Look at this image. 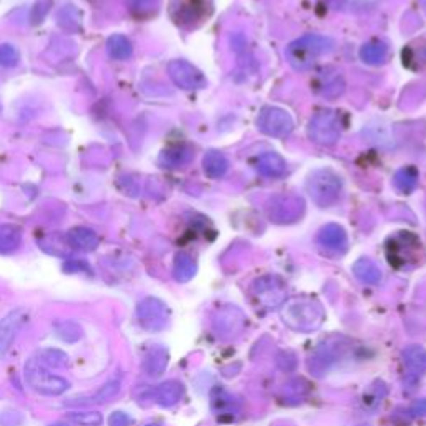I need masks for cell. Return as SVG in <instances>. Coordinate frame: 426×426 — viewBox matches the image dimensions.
<instances>
[{"label":"cell","instance_id":"obj_40","mask_svg":"<svg viewBox=\"0 0 426 426\" xmlns=\"http://www.w3.org/2000/svg\"><path fill=\"white\" fill-rule=\"evenodd\" d=\"M48 426H69L67 423H62V421H57V423H52V425H48Z\"/></svg>","mask_w":426,"mask_h":426},{"label":"cell","instance_id":"obj_14","mask_svg":"<svg viewBox=\"0 0 426 426\" xmlns=\"http://www.w3.org/2000/svg\"><path fill=\"white\" fill-rule=\"evenodd\" d=\"M247 318L235 306H225L213 315V330L220 338H232L245 328Z\"/></svg>","mask_w":426,"mask_h":426},{"label":"cell","instance_id":"obj_35","mask_svg":"<svg viewBox=\"0 0 426 426\" xmlns=\"http://www.w3.org/2000/svg\"><path fill=\"white\" fill-rule=\"evenodd\" d=\"M120 392V383H118L117 380L108 381V383H105L102 388L97 392L94 397H92L90 402L92 403H105V402H111V399L115 397V395Z\"/></svg>","mask_w":426,"mask_h":426},{"label":"cell","instance_id":"obj_36","mask_svg":"<svg viewBox=\"0 0 426 426\" xmlns=\"http://www.w3.org/2000/svg\"><path fill=\"white\" fill-rule=\"evenodd\" d=\"M19 50L10 43H0V65L2 67H15L19 64Z\"/></svg>","mask_w":426,"mask_h":426},{"label":"cell","instance_id":"obj_34","mask_svg":"<svg viewBox=\"0 0 426 426\" xmlns=\"http://www.w3.org/2000/svg\"><path fill=\"white\" fill-rule=\"evenodd\" d=\"M41 362L48 364V367H54V368H64L69 364V357L67 353H64L62 350H57V348H47L43 350L41 353Z\"/></svg>","mask_w":426,"mask_h":426},{"label":"cell","instance_id":"obj_12","mask_svg":"<svg viewBox=\"0 0 426 426\" xmlns=\"http://www.w3.org/2000/svg\"><path fill=\"white\" fill-rule=\"evenodd\" d=\"M169 73L175 85L183 90L204 89L206 85L204 73H201L195 65L187 62V60H173V62H170Z\"/></svg>","mask_w":426,"mask_h":426},{"label":"cell","instance_id":"obj_26","mask_svg":"<svg viewBox=\"0 0 426 426\" xmlns=\"http://www.w3.org/2000/svg\"><path fill=\"white\" fill-rule=\"evenodd\" d=\"M22 241V232L17 225H0V253L7 255L15 252L20 247Z\"/></svg>","mask_w":426,"mask_h":426},{"label":"cell","instance_id":"obj_3","mask_svg":"<svg viewBox=\"0 0 426 426\" xmlns=\"http://www.w3.org/2000/svg\"><path fill=\"white\" fill-rule=\"evenodd\" d=\"M386 258L395 269H413L423 262L425 255L418 236L411 232H397L385 243Z\"/></svg>","mask_w":426,"mask_h":426},{"label":"cell","instance_id":"obj_29","mask_svg":"<svg viewBox=\"0 0 426 426\" xmlns=\"http://www.w3.org/2000/svg\"><path fill=\"white\" fill-rule=\"evenodd\" d=\"M107 50L112 59L127 60L130 59L132 52H134V47H132V42L125 37V35L113 34L107 41Z\"/></svg>","mask_w":426,"mask_h":426},{"label":"cell","instance_id":"obj_11","mask_svg":"<svg viewBox=\"0 0 426 426\" xmlns=\"http://www.w3.org/2000/svg\"><path fill=\"white\" fill-rule=\"evenodd\" d=\"M269 217L276 223L297 222L305 210V201L297 195L274 197L269 204Z\"/></svg>","mask_w":426,"mask_h":426},{"label":"cell","instance_id":"obj_15","mask_svg":"<svg viewBox=\"0 0 426 426\" xmlns=\"http://www.w3.org/2000/svg\"><path fill=\"white\" fill-rule=\"evenodd\" d=\"M316 241H318L320 247L328 253L341 255L348 248V236H346V232L343 230V227L336 225V223H330V225L323 227L322 230L318 232Z\"/></svg>","mask_w":426,"mask_h":426},{"label":"cell","instance_id":"obj_24","mask_svg":"<svg viewBox=\"0 0 426 426\" xmlns=\"http://www.w3.org/2000/svg\"><path fill=\"white\" fill-rule=\"evenodd\" d=\"M353 274L358 280L368 285H376L381 280V270L370 258H360V260L355 262Z\"/></svg>","mask_w":426,"mask_h":426},{"label":"cell","instance_id":"obj_9","mask_svg":"<svg viewBox=\"0 0 426 426\" xmlns=\"http://www.w3.org/2000/svg\"><path fill=\"white\" fill-rule=\"evenodd\" d=\"M258 129L270 137H287L293 130V118L278 107H265L258 115Z\"/></svg>","mask_w":426,"mask_h":426},{"label":"cell","instance_id":"obj_39","mask_svg":"<svg viewBox=\"0 0 426 426\" xmlns=\"http://www.w3.org/2000/svg\"><path fill=\"white\" fill-rule=\"evenodd\" d=\"M410 413L413 416H426V398L415 402L410 408Z\"/></svg>","mask_w":426,"mask_h":426},{"label":"cell","instance_id":"obj_2","mask_svg":"<svg viewBox=\"0 0 426 426\" xmlns=\"http://www.w3.org/2000/svg\"><path fill=\"white\" fill-rule=\"evenodd\" d=\"M333 47H335V43L332 38L325 37V35L310 34L290 43L285 50V55H287V60L293 69L308 70L318 62V59L330 54Z\"/></svg>","mask_w":426,"mask_h":426},{"label":"cell","instance_id":"obj_5","mask_svg":"<svg viewBox=\"0 0 426 426\" xmlns=\"http://www.w3.org/2000/svg\"><path fill=\"white\" fill-rule=\"evenodd\" d=\"M306 190L316 205L327 208V206L336 204V200L340 199L341 178L333 170H316L306 182Z\"/></svg>","mask_w":426,"mask_h":426},{"label":"cell","instance_id":"obj_20","mask_svg":"<svg viewBox=\"0 0 426 426\" xmlns=\"http://www.w3.org/2000/svg\"><path fill=\"white\" fill-rule=\"evenodd\" d=\"M241 402L223 388H215L212 392V408L217 415H236L240 411Z\"/></svg>","mask_w":426,"mask_h":426},{"label":"cell","instance_id":"obj_19","mask_svg":"<svg viewBox=\"0 0 426 426\" xmlns=\"http://www.w3.org/2000/svg\"><path fill=\"white\" fill-rule=\"evenodd\" d=\"M193 158V150L190 147H185V145H177V147L166 148V150L162 152L160 162L162 166L165 169H180V166L190 164Z\"/></svg>","mask_w":426,"mask_h":426},{"label":"cell","instance_id":"obj_6","mask_svg":"<svg viewBox=\"0 0 426 426\" xmlns=\"http://www.w3.org/2000/svg\"><path fill=\"white\" fill-rule=\"evenodd\" d=\"M341 135V122L336 112L320 111L308 125V137L318 145H333Z\"/></svg>","mask_w":426,"mask_h":426},{"label":"cell","instance_id":"obj_33","mask_svg":"<svg viewBox=\"0 0 426 426\" xmlns=\"http://www.w3.org/2000/svg\"><path fill=\"white\" fill-rule=\"evenodd\" d=\"M57 335L67 343H76V341L80 340L82 328L76 322H62L57 325Z\"/></svg>","mask_w":426,"mask_h":426},{"label":"cell","instance_id":"obj_37","mask_svg":"<svg viewBox=\"0 0 426 426\" xmlns=\"http://www.w3.org/2000/svg\"><path fill=\"white\" fill-rule=\"evenodd\" d=\"M160 6V0H132V10L137 15H150Z\"/></svg>","mask_w":426,"mask_h":426},{"label":"cell","instance_id":"obj_41","mask_svg":"<svg viewBox=\"0 0 426 426\" xmlns=\"http://www.w3.org/2000/svg\"><path fill=\"white\" fill-rule=\"evenodd\" d=\"M420 3H421V7H423V10H425V14H426V0H420Z\"/></svg>","mask_w":426,"mask_h":426},{"label":"cell","instance_id":"obj_8","mask_svg":"<svg viewBox=\"0 0 426 426\" xmlns=\"http://www.w3.org/2000/svg\"><path fill=\"white\" fill-rule=\"evenodd\" d=\"M137 318L145 330L160 332L169 325L170 310L162 300L148 297L139 303Z\"/></svg>","mask_w":426,"mask_h":426},{"label":"cell","instance_id":"obj_28","mask_svg":"<svg viewBox=\"0 0 426 426\" xmlns=\"http://www.w3.org/2000/svg\"><path fill=\"white\" fill-rule=\"evenodd\" d=\"M197 274V263L190 255L178 253L173 262V276L177 282H188Z\"/></svg>","mask_w":426,"mask_h":426},{"label":"cell","instance_id":"obj_18","mask_svg":"<svg viewBox=\"0 0 426 426\" xmlns=\"http://www.w3.org/2000/svg\"><path fill=\"white\" fill-rule=\"evenodd\" d=\"M67 243L78 252H92L99 247V235L87 227H76L67 234Z\"/></svg>","mask_w":426,"mask_h":426},{"label":"cell","instance_id":"obj_30","mask_svg":"<svg viewBox=\"0 0 426 426\" xmlns=\"http://www.w3.org/2000/svg\"><path fill=\"white\" fill-rule=\"evenodd\" d=\"M335 355L332 353V350H318L316 351L315 357H311L310 362V370L315 373V375H323L325 371L330 370V367L335 363Z\"/></svg>","mask_w":426,"mask_h":426},{"label":"cell","instance_id":"obj_27","mask_svg":"<svg viewBox=\"0 0 426 426\" xmlns=\"http://www.w3.org/2000/svg\"><path fill=\"white\" fill-rule=\"evenodd\" d=\"M418 170L415 166H403L399 169L393 177V185L398 192L402 193H411L418 185Z\"/></svg>","mask_w":426,"mask_h":426},{"label":"cell","instance_id":"obj_1","mask_svg":"<svg viewBox=\"0 0 426 426\" xmlns=\"http://www.w3.org/2000/svg\"><path fill=\"white\" fill-rule=\"evenodd\" d=\"M283 323L292 330L310 333L318 330L325 322V310L313 298H293L283 303L280 310Z\"/></svg>","mask_w":426,"mask_h":426},{"label":"cell","instance_id":"obj_13","mask_svg":"<svg viewBox=\"0 0 426 426\" xmlns=\"http://www.w3.org/2000/svg\"><path fill=\"white\" fill-rule=\"evenodd\" d=\"M29 322V311L25 308H17L10 311L6 318L0 320V358L7 355L12 343L15 341L19 332Z\"/></svg>","mask_w":426,"mask_h":426},{"label":"cell","instance_id":"obj_4","mask_svg":"<svg viewBox=\"0 0 426 426\" xmlns=\"http://www.w3.org/2000/svg\"><path fill=\"white\" fill-rule=\"evenodd\" d=\"M25 378L34 392L45 395V397H59L70 388V383L62 376L48 371L41 360H29L25 364Z\"/></svg>","mask_w":426,"mask_h":426},{"label":"cell","instance_id":"obj_42","mask_svg":"<svg viewBox=\"0 0 426 426\" xmlns=\"http://www.w3.org/2000/svg\"><path fill=\"white\" fill-rule=\"evenodd\" d=\"M147 426H162V425H157V423H150V425H147Z\"/></svg>","mask_w":426,"mask_h":426},{"label":"cell","instance_id":"obj_16","mask_svg":"<svg viewBox=\"0 0 426 426\" xmlns=\"http://www.w3.org/2000/svg\"><path fill=\"white\" fill-rule=\"evenodd\" d=\"M255 169L260 172L263 177L269 178H280L287 173V162L283 160L282 155L276 152L262 153L255 162Z\"/></svg>","mask_w":426,"mask_h":426},{"label":"cell","instance_id":"obj_32","mask_svg":"<svg viewBox=\"0 0 426 426\" xmlns=\"http://www.w3.org/2000/svg\"><path fill=\"white\" fill-rule=\"evenodd\" d=\"M67 418L78 426H100L104 423L102 415L97 411H72Z\"/></svg>","mask_w":426,"mask_h":426},{"label":"cell","instance_id":"obj_7","mask_svg":"<svg viewBox=\"0 0 426 426\" xmlns=\"http://www.w3.org/2000/svg\"><path fill=\"white\" fill-rule=\"evenodd\" d=\"M170 12L178 25L192 29L204 24L206 17L212 14V6L208 0H175Z\"/></svg>","mask_w":426,"mask_h":426},{"label":"cell","instance_id":"obj_25","mask_svg":"<svg viewBox=\"0 0 426 426\" xmlns=\"http://www.w3.org/2000/svg\"><path fill=\"white\" fill-rule=\"evenodd\" d=\"M403 363L408 370L423 375L426 373V350L420 345H411L403 350Z\"/></svg>","mask_w":426,"mask_h":426},{"label":"cell","instance_id":"obj_23","mask_svg":"<svg viewBox=\"0 0 426 426\" xmlns=\"http://www.w3.org/2000/svg\"><path fill=\"white\" fill-rule=\"evenodd\" d=\"M386 57H388V45H386L383 41L367 42L360 48V59L368 65L383 64Z\"/></svg>","mask_w":426,"mask_h":426},{"label":"cell","instance_id":"obj_22","mask_svg":"<svg viewBox=\"0 0 426 426\" xmlns=\"http://www.w3.org/2000/svg\"><path fill=\"white\" fill-rule=\"evenodd\" d=\"M228 158L218 150H210L204 158V170L206 177L210 178H222L228 172Z\"/></svg>","mask_w":426,"mask_h":426},{"label":"cell","instance_id":"obj_17","mask_svg":"<svg viewBox=\"0 0 426 426\" xmlns=\"http://www.w3.org/2000/svg\"><path fill=\"white\" fill-rule=\"evenodd\" d=\"M183 393H185L183 385L180 383V381L170 380L158 385L152 392V397L160 406H173L183 398Z\"/></svg>","mask_w":426,"mask_h":426},{"label":"cell","instance_id":"obj_21","mask_svg":"<svg viewBox=\"0 0 426 426\" xmlns=\"http://www.w3.org/2000/svg\"><path fill=\"white\" fill-rule=\"evenodd\" d=\"M169 364V351L164 346H153L143 360V370L150 376H160Z\"/></svg>","mask_w":426,"mask_h":426},{"label":"cell","instance_id":"obj_10","mask_svg":"<svg viewBox=\"0 0 426 426\" xmlns=\"http://www.w3.org/2000/svg\"><path fill=\"white\" fill-rule=\"evenodd\" d=\"M252 293L265 308L280 306L287 297V287L278 276H263L252 285Z\"/></svg>","mask_w":426,"mask_h":426},{"label":"cell","instance_id":"obj_38","mask_svg":"<svg viewBox=\"0 0 426 426\" xmlns=\"http://www.w3.org/2000/svg\"><path fill=\"white\" fill-rule=\"evenodd\" d=\"M108 425L111 426H130L132 418L124 411H115V413H112L111 418H108Z\"/></svg>","mask_w":426,"mask_h":426},{"label":"cell","instance_id":"obj_31","mask_svg":"<svg viewBox=\"0 0 426 426\" xmlns=\"http://www.w3.org/2000/svg\"><path fill=\"white\" fill-rule=\"evenodd\" d=\"M345 89V83L343 78L340 76H330L328 78H325L318 83V87H316V90L320 92L323 97H328V99H335L343 92Z\"/></svg>","mask_w":426,"mask_h":426}]
</instances>
